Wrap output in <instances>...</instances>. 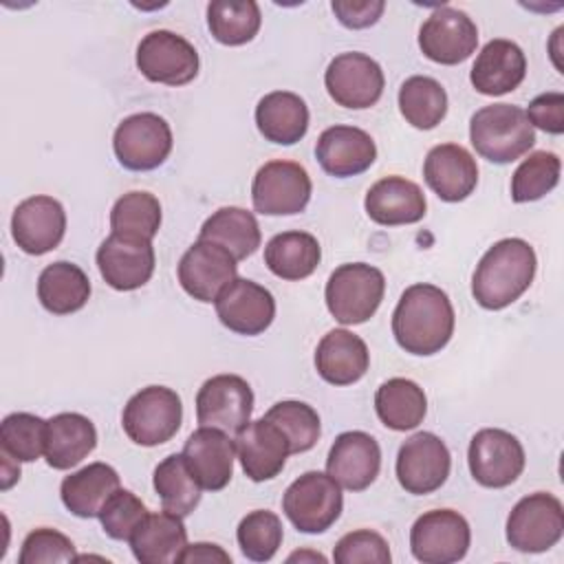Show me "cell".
<instances>
[{"mask_svg":"<svg viewBox=\"0 0 564 564\" xmlns=\"http://www.w3.org/2000/svg\"><path fill=\"white\" fill-rule=\"evenodd\" d=\"M427 187L445 203L465 200L478 185L476 159L458 143L434 145L423 161Z\"/></svg>","mask_w":564,"mask_h":564,"instance_id":"obj_25","label":"cell"},{"mask_svg":"<svg viewBox=\"0 0 564 564\" xmlns=\"http://www.w3.org/2000/svg\"><path fill=\"white\" fill-rule=\"evenodd\" d=\"M324 84L337 106L364 110L381 99L386 77L370 55L350 51L330 59L324 73Z\"/></svg>","mask_w":564,"mask_h":564,"instance_id":"obj_13","label":"cell"},{"mask_svg":"<svg viewBox=\"0 0 564 564\" xmlns=\"http://www.w3.org/2000/svg\"><path fill=\"white\" fill-rule=\"evenodd\" d=\"M253 412V390L238 375L209 377L196 394V419L203 427L240 432Z\"/></svg>","mask_w":564,"mask_h":564,"instance_id":"obj_14","label":"cell"},{"mask_svg":"<svg viewBox=\"0 0 564 564\" xmlns=\"http://www.w3.org/2000/svg\"><path fill=\"white\" fill-rule=\"evenodd\" d=\"M562 161L555 152H531L511 176V200L531 203L546 196L560 183Z\"/></svg>","mask_w":564,"mask_h":564,"instance_id":"obj_41","label":"cell"},{"mask_svg":"<svg viewBox=\"0 0 564 564\" xmlns=\"http://www.w3.org/2000/svg\"><path fill=\"white\" fill-rule=\"evenodd\" d=\"M121 489V480L115 467L108 463H90L62 480L59 496L64 507L77 518H99V511L115 491Z\"/></svg>","mask_w":564,"mask_h":564,"instance_id":"obj_31","label":"cell"},{"mask_svg":"<svg viewBox=\"0 0 564 564\" xmlns=\"http://www.w3.org/2000/svg\"><path fill=\"white\" fill-rule=\"evenodd\" d=\"M20 564H51V562H77L75 546L64 533L40 527L31 531L20 549Z\"/></svg>","mask_w":564,"mask_h":564,"instance_id":"obj_47","label":"cell"},{"mask_svg":"<svg viewBox=\"0 0 564 564\" xmlns=\"http://www.w3.org/2000/svg\"><path fill=\"white\" fill-rule=\"evenodd\" d=\"M370 366V352L366 341L346 330H328L315 348L317 375L330 386H350L359 381Z\"/></svg>","mask_w":564,"mask_h":564,"instance_id":"obj_28","label":"cell"},{"mask_svg":"<svg viewBox=\"0 0 564 564\" xmlns=\"http://www.w3.org/2000/svg\"><path fill=\"white\" fill-rule=\"evenodd\" d=\"M469 522L454 509H434L419 516L410 529V551L423 564H452L467 555Z\"/></svg>","mask_w":564,"mask_h":564,"instance_id":"obj_10","label":"cell"},{"mask_svg":"<svg viewBox=\"0 0 564 564\" xmlns=\"http://www.w3.org/2000/svg\"><path fill=\"white\" fill-rule=\"evenodd\" d=\"M399 110L410 126L432 130L447 115V93L434 77L412 75L399 88Z\"/></svg>","mask_w":564,"mask_h":564,"instance_id":"obj_39","label":"cell"},{"mask_svg":"<svg viewBox=\"0 0 564 564\" xmlns=\"http://www.w3.org/2000/svg\"><path fill=\"white\" fill-rule=\"evenodd\" d=\"M341 507V487L322 471L302 474L282 496V511L302 533H324L337 522Z\"/></svg>","mask_w":564,"mask_h":564,"instance_id":"obj_6","label":"cell"},{"mask_svg":"<svg viewBox=\"0 0 564 564\" xmlns=\"http://www.w3.org/2000/svg\"><path fill=\"white\" fill-rule=\"evenodd\" d=\"M304 557H311V560H317V562H326V557L319 555V553H293V555H289V562H293V560H304Z\"/></svg>","mask_w":564,"mask_h":564,"instance_id":"obj_52","label":"cell"},{"mask_svg":"<svg viewBox=\"0 0 564 564\" xmlns=\"http://www.w3.org/2000/svg\"><path fill=\"white\" fill-rule=\"evenodd\" d=\"M531 126L549 132L562 134L564 132V95L562 93H542L531 99L529 108L524 110Z\"/></svg>","mask_w":564,"mask_h":564,"instance_id":"obj_48","label":"cell"},{"mask_svg":"<svg viewBox=\"0 0 564 564\" xmlns=\"http://www.w3.org/2000/svg\"><path fill=\"white\" fill-rule=\"evenodd\" d=\"M2 454V489H9L20 478V463L9 454Z\"/></svg>","mask_w":564,"mask_h":564,"instance_id":"obj_51","label":"cell"},{"mask_svg":"<svg viewBox=\"0 0 564 564\" xmlns=\"http://www.w3.org/2000/svg\"><path fill=\"white\" fill-rule=\"evenodd\" d=\"M386 293V278L377 267L348 262L337 267L324 289L328 313L346 326L368 322Z\"/></svg>","mask_w":564,"mask_h":564,"instance_id":"obj_4","label":"cell"},{"mask_svg":"<svg viewBox=\"0 0 564 564\" xmlns=\"http://www.w3.org/2000/svg\"><path fill=\"white\" fill-rule=\"evenodd\" d=\"M476 22L454 7H438L419 29L421 53L436 64H460L476 51Z\"/></svg>","mask_w":564,"mask_h":564,"instance_id":"obj_16","label":"cell"},{"mask_svg":"<svg viewBox=\"0 0 564 564\" xmlns=\"http://www.w3.org/2000/svg\"><path fill=\"white\" fill-rule=\"evenodd\" d=\"M238 260L212 240H196L178 262V282L183 291L198 302H216L225 286L238 275Z\"/></svg>","mask_w":564,"mask_h":564,"instance_id":"obj_17","label":"cell"},{"mask_svg":"<svg viewBox=\"0 0 564 564\" xmlns=\"http://www.w3.org/2000/svg\"><path fill=\"white\" fill-rule=\"evenodd\" d=\"M505 529L507 542L516 551L544 553L562 540L564 507L553 494H529L513 505Z\"/></svg>","mask_w":564,"mask_h":564,"instance_id":"obj_7","label":"cell"},{"mask_svg":"<svg viewBox=\"0 0 564 564\" xmlns=\"http://www.w3.org/2000/svg\"><path fill=\"white\" fill-rule=\"evenodd\" d=\"M172 128L156 112L130 115L112 134L117 161L132 172H148L163 165L172 152Z\"/></svg>","mask_w":564,"mask_h":564,"instance_id":"obj_8","label":"cell"},{"mask_svg":"<svg viewBox=\"0 0 564 564\" xmlns=\"http://www.w3.org/2000/svg\"><path fill=\"white\" fill-rule=\"evenodd\" d=\"M178 562H231V557L218 544L196 542V544H187L183 549Z\"/></svg>","mask_w":564,"mask_h":564,"instance_id":"obj_50","label":"cell"},{"mask_svg":"<svg viewBox=\"0 0 564 564\" xmlns=\"http://www.w3.org/2000/svg\"><path fill=\"white\" fill-rule=\"evenodd\" d=\"M264 419L280 427V432L289 441L291 454L308 452L317 443L322 432L317 412L304 401H278L267 410Z\"/></svg>","mask_w":564,"mask_h":564,"instance_id":"obj_43","label":"cell"},{"mask_svg":"<svg viewBox=\"0 0 564 564\" xmlns=\"http://www.w3.org/2000/svg\"><path fill=\"white\" fill-rule=\"evenodd\" d=\"M97 447L93 421L79 412H59L46 421L44 458L53 469L79 465Z\"/></svg>","mask_w":564,"mask_h":564,"instance_id":"obj_30","label":"cell"},{"mask_svg":"<svg viewBox=\"0 0 564 564\" xmlns=\"http://www.w3.org/2000/svg\"><path fill=\"white\" fill-rule=\"evenodd\" d=\"M181 454L198 485L207 491L225 489L234 476L236 445L229 434L218 427L200 425L187 436Z\"/></svg>","mask_w":564,"mask_h":564,"instance_id":"obj_23","label":"cell"},{"mask_svg":"<svg viewBox=\"0 0 564 564\" xmlns=\"http://www.w3.org/2000/svg\"><path fill=\"white\" fill-rule=\"evenodd\" d=\"M471 478L489 489H502L518 480L524 469V449L520 441L500 427L478 430L467 449Z\"/></svg>","mask_w":564,"mask_h":564,"instance_id":"obj_12","label":"cell"},{"mask_svg":"<svg viewBox=\"0 0 564 564\" xmlns=\"http://www.w3.org/2000/svg\"><path fill=\"white\" fill-rule=\"evenodd\" d=\"M282 538L284 531L280 518L267 509H256L247 513L236 529L238 546L242 555L251 562H269L278 553Z\"/></svg>","mask_w":564,"mask_h":564,"instance_id":"obj_44","label":"cell"},{"mask_svg":"<svg viewBox=\"0 0 564 564\" xmlns=\"http://www.w3.org/2000/svg\"><path fill=\"white\" fill-rule=\"evenodd\" d=\"M128 542L141 564H174L187 546V529L181 516L163 509L148 513Z\"/></svg>","mask_w":564,"mask_h":564,"instance_id":"obj_29","label":"cell"},{"mask_svg":"<svg viewBox=\"0 0 564 564\" xmlns=\"http://www.w3.org/2000/svg\"><path fill=\"white\" fill-rule=\"evenodd\" d=\"M46 421L31 412L7 414L0 423V452L18 463H33L44 454Z\"/></svg>","mask_w":564,"mask_h":564,"instance_id":"obj_42","label":"cell"},{"mask_svg":"<svg viewBox=\"0 0 564 564\" xmlns=\"http://www.w3.org/2000/svg\"><path fill=\"white\" fill-rule=\"evenodd\" d=\"M469 141L482 159L505 165L533 148L535 130L520 106L491 104L471 115Z\"/></svg>","mask_w":564,"mask_h":564,"instance_id":"obj_3","label":"cell"},{"mask_svg":"<svg viewBox=\"0 0 564 564\" xmlns=\"http://www.w3.org/2000/svg\"><path fill=\"white\" fill-rule=\"evenodd\" d=\"M315 159L326 174L348 178L366 172L375 163L377 145L361 128L330 126L317 137Z\"/></svg>","mask_w":564,"mask_h":564,"instance_id":"obj_24","label":"cell"},{"mask_svg":"<svg viewBox=\"0 0 564 564\" xmlns=\"http://www.w3.org/2000/svg\"><path fill=\"white\" fill-rule=\"evenodd\" d=\"M330 9L346 29H368L381 18L386 2L383 0H333Z\"/></svg>","mask_w":564,"mask_h":564,"instance_id":"obj_49","label":"cell"},{"mask_svg":"<svg viewBox=\"0 0 564 564\" xmlns=\"http://www.w3.org/2000/svg\"><path fill=\"white\" fill-rule=\"evenodd\" d=\"M337 564H390L392 555L381 533L370 529H357L341 535L333 549Z\"/></svg>","mask_w":564,"mask_h":564,"instance_id":"obj_46","label":"cell"},{"mask_svg":"<svg viewBox=\"0 0 564 564\" xmlns=\"http://www.w3.org/2000/svg\"><path fill=\"white\" fill-rule=\"evenodd\" d=\"M198 51L194 44L167 29L150 31L137 46V68L154 84H189L198 75Z\"/></svg>","mask_w":564,"mask_h":564,"instance_id":"obj_11","label":"cell"},{"mask_svg":"<svg viewBox=\"0 0 564 564\" xmlns=\"http://www.w3.org/2000/svg\"><path fill=\"white\" fill-rule=\"evenodd\" d=\"M322 260V247L313 234L282 231L264 247V264L282 280L295 282L308 278Z\"/></svg>","mask_w":564,"mask_h":564,"instance_id":"obj_34","label":"cell"},{"mask_svg":"<svg viewBox=\"0 0 564 564\" xmlns=\"http://www.w3.org/2000/svg\"><path fill=\"white\" fill-rule=\"evenodd\" d=\"M97 267L101 278L115 291L141 289L154 273L152 240L110 234L97 249Z\"/></svg>","mask_w":564,"mask_h":564,"instance_id":"obj_18","label":"cell"},{"mask_svg":"<svg viewBox=\"0 0 564 564\" xmlns=\"http://www.w3.org/2000/svg\"><path fill=\"white\" fill-rule=\"evenodd\" d=\"M234 445L242 471L253 482L275 478L284 469L286 456L291 454L286 436L264 416L249 421L240 432H236Z\"/></svg>","mask_w":564,"mask_h":564,"instance_id":"obj_22","label":"cell"},{"mask_svg":"<svg viewBox=\"0 0 564 564\" xmlns=\"http://www.w3.org/2000/svg\"><path fill=\"white\" fill-rule=\"evenodd\" d=\"M366 214L370 220L383 227L412 225L425 216L427 203L423 189L403 176L379 178L366 192L364 200Z\"/></svg>","mask_w":564,"mask_h":564,"instance_id":"obj_27","label":"cell"},{"mask_svg":"<svg viewBox=\"0 0 564 564\" xmlns=\"http://www.w3.org/2000/svg\"><path fill=\"white\" fill-rule=\"evenodd\" d=\"M161 227V203L150 192H128L110 209L112 234L152 240Z\"/></svg>","mask_w":564,"mask_h":564,"instance_id":"obj_40","label":"cell"},{"mask_svg":"<svg viewBox=\"0 0 564 564\" xmlns=\"http://www.w3.org/2000/svg\"><path fill=\"white\" fill-rule=\"evenodd\" d=\"M150 511L145 509L141 498H137L128 489H119L110 496V500L99 511V522L108 538L130 540V535L134 533V529L143 522V518Z\"/></svg>","mask_w":564,"mask_h":564,"instance_id":"obj_45","label":"cell"},{"mask_svg":"<svg viewBox=\"0 0 564 564\" xmlns=\"http://www.w3.org/2000/svg\"><path fill=\"white\" fill-rule=\"evenodd\" d=\"M452 456L447 445L432 432H416L403 441L397 454V480L414 496H425L447 480Z\"/></svg>","mask_w":564,"mask_h":564,"instance_id":"obj_15","label":"cell"},{"mask_svg":"<svg viewBox=\"0 0 564 564\" xmlns=\"http://www.w3.org/2000/svg\"><path fill=\"white\" fill-rule=\"evenodd\" d=\"M381 469L379 443L361 432L350 430L335 438L326 458V474L348 491H364L375 482Z\"/></svg>","mask_w":564,"mask_h":564,"instance_id":"obj_21","label":"cell"},{"mask_svg":"<svg viewBox=\"0 0 564 564\" xmlns=\"http://www.w3.org/2000/svg\"><path fill=\"white\" fill-rule=\"evenodd\" d=\"M262 24V13L253 0H214L207 4V26L216 42L240 46L251 42Z\"/></svg>","mask_w":564,"mask_h":564,"instance_id":"obj_38","label":"cell"},{"mask_svg":"<svg viewBox=\"0 0 564 564\" xmlns=\"http://www.w3.org/2000/svg\"><path fill=\"white\" fill-rule=\"evenodd\" d=\"M200 240L225 247L236 260L253 256L260 247V225L256 216L242 207H220L200 227Z\"/></svg>","mask_w":564,"mask_h":564,"instance_id":"obj_36","label":"cell"},{"mask_svg":"<svg viewBox=\"0 0 564 564\" xmlns=\"http://www.w3.org/2000/svg\"><path fill=\"white\" fill-rule=\"evenodd\" d=\"M527 75V57L522 48L505 37L489 40L469 73L471 86L480 95L498 97L505 93L516 90Z\"/></svg>","mask_w":564,"mask_h":564,"instance_id":"obj_26","label":"cell"},{"mask_svg":"<svg viewBox=\"0 0 564 564\" xmlns=\"http://www.w3.org/2000/svg\"><path fill=\"white\" fill-rule=\"evenodd\" d=\"M214 304L220 324L247 337L264 333L275 317V300L271 291L247 278H236L223 289Z\"/></svg>","mask_w":564,"mask_h":564,"instance_id":"obj_20","label":"cell"},{"mask_svg":"<svg viewBox=\"0 0 564 564\" xmlns=\"http://www.w3.org/2000/svg\"><path fill=\"white\" fill-rule=\"evenodd\" d=\"M311 176L295 161L275 159L264 163L251 183L253 209L264 216H293L311 200Z\"/></svg>","mask_w":564,"mask_h":564,"instance_id":"obj_9","label":"cell"},{"mask_svg":"<svg viewBox=\"0 0 564 564\" xmlns=\"http://www.w3.org/2000/svg\"><path fill=\"white\" fill-rule=\"evenodd\" d=\"M66 234V212L53 196H29L11 216V236L15 245L29 256H44L53 251Z\"/></svg>","mask_w":564,"mask_h":564,"instance_id":"obj_19","label":"cell"},{"mask_svg":"<svg viewBox=\"0 0 564 564\" xmlns=\"http://www.w3.org/2000/svg\"><path fill=\"white\" fill-rule=\"evenodd\" d=\"M181 397L165 386H148L132 394L123 408L121 425L128 438L141 447L167 443L181 427Z\"/></svg>","mask_w":564,"mask_h":564,"instance_id":"obj_5","label":"cell"},{"mask_svg":"<svg viewBox=\"0 0 564 564\" xmlns=\"http://www.w3.org/2000/svg\"><path fill=\"white\" fill-rule=\"evenodd\" d=\"M256 126L267 141L293 145L308 130L306 101L291 90H273L258 101Z\"/></svg>","mask_w":564,"mask_h":564,"instance_id":"obj_32","label":"cell"},{"mask_svg":"<svg viewBox=\"0 0 564 564\" xmlns=\"http://www.w3.org/2000/svg\"><path fill=\"white\" fill-rule=\"evenodd\" d=\"M454 306L447 293L434 284L408 286L392 313V335L410 355L441 352L454 335Z\"/></svg>","mask_w":564,"mask_h":564,"instance_id":"obj_1","label":"cell"},{"mask_svg":"<svg viewBox=\"0 0 564 564\" xmlns=\"http://www.w3.org/2000/svg\"><path fill=\"white\" fill-rule=\"evenodd\" d=\"M375 410L386 427L405 432L414 430L425 419L427 399L416 381L392 377L377 388Z\"/></svg>","mask_w":564,"mask_h":564,"instance_id":"obj_35","label":"cell"},{"mask_svg":"<svg viewBox=\"0 0 564 564\" xmlns=\"http://www.w3.org/2000/svg\"><path fill=\"white\" fill-rule=\"evenodd\" d=\"M538 258L522 238H502L494 242L471 275V295L487 311H500L513 304L533 282Z\"/></svg>","mask_w":564,"mask_h":564,"instance_id":"obj_2","label":"cell"},{"mask_svg":"<svg viewBox=\"0 0 564 564\" xmlns=\"http://www.w3.org/2000/svg\"><path fill=\"white\" fill-rule=\"evenodd\" d=\"M90 280L82 267L57 260L42 269L37 278V300L53 315H70L86 306Z\"/></svg>","mask_w":564,"mask_h":564,"instance_id":"obj_33","label":"cell"},{"mask_svg":"<svg viewBox=\"0 0 564 564\" xmlns=\"http://www.w3.org/2000/svg\"><path fill=\"white\" fill-rule=\"evenodd\" d=\"M152 485L165 511L181 518L189 516L200 502V485L189 471L183 454L165 456L152 476Z\"/></svg>","mask_w":564,"mask_h":564,"instance_id":"obj_37","label":"cell"}]
</instances>
